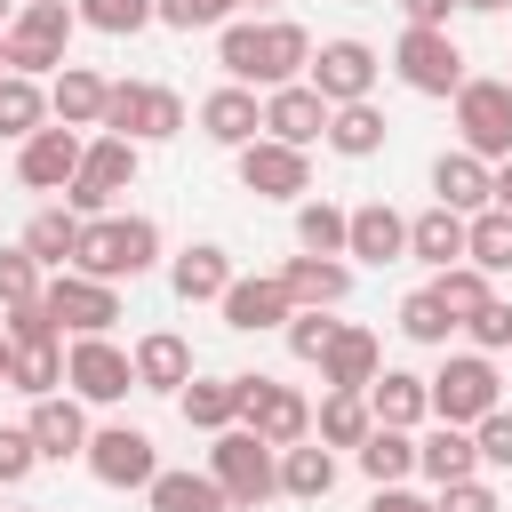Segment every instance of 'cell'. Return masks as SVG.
Segmentation results:
<instances>
[{
    "instance_id": "1",
    "label": "cell",
    "mask_w": 512,
    "mask_h": 512,
    "mask_svg": "<svg viewBox=\"0 0 512 512\" xmlns=\"http://www.w3.org/2000/svg\"><path fill=\"white\" fill-rule=\"evenodd\" d=\"M152 264H160V224H152V216H88V224H80L72 272L120 288V280H144Z\"/></svg>"
},
{
    "instance_id": "2",
    "label": "cell",
    "mask_w": 512,
    "mask_h": 512,
    "mask_svg": "<svg viewBox=\"0 0 512 512\" xmlns=\"http://www.w3.org/2000/svg\"><path fill=\"white\" fill-rule=\"evenodd\" d=\"M72 32H80V16H72V0H24L16 16H8V32H0V48H8V72H24V80H56L72 56Z\"/></svg>"
},
{
    "instance_id": "3",
    "label": "cell",
    "mask_w": 512,
    "mask_h": 512,
    "mask_svg": "<svg viewBox=\"0 0 512 512\" xmlns=\"http://www.w3.org/2000/svg\"><path fill=\"white\" fill-rule=\"evenodd\" d=\"M424 400H432V424H480L488 408H504V376L488 352H448L432 376H424Z\"/></svg>"
},
{
    "instance_id": "4",
    "label": "cell",
    "mask_w": 512,
    "mask_h": 512,
    "mask_svg": "<svg viewBox=\"0 0 512 512\" xmlns=\"http://www.w3.org/2000/svg\"><path fill=\"white\" fill-rule=\"evenodd\" d=\"M208 480L224 488L232 512H256V504L280 496V448H264L248 424H232V432H216V448H208Z\"/></svg>"
},
{
    "instance_id": "5",
    "label": "cell",
    "mask_w": 512,
    "mask_h": 512,
    "mask_svg": "<svg viewBox=\"0 0 512 512\" xmlns=\"http://www.w3.org/2000/svg\"><path fill=\"white\" fill-rule=\"evenodd\" d=\"M96 128L104 136H128V144H168V136H184V96L160 88V80H112Z\"/></svg>"
},
{
    "instance_id": "6",
    "label": "cell",
    "mask_w": 512,
    "mask_h": 512,
    "mask_svg": "<svg viewBox=\"0 0 512 512\" xmlns=\"http://www.w3.org/2000/svg\"><path fill=\"white\" fill-rule=\"evenodd\" d=\"M136 168H144V144H128V136H96L88 152H80V176L64 184V208L88 224V216H112V200L136 184Z\"/></svg>"
},
{
    "instance_id": "7",
    "label": "cell",
    "mask_w": 512,
    "mask_h": 512,
    "mask_svg": "<svg viewBox=\"0 0 512 512\" xmlns=\"http://www.w3.org/2000/svg\"><path fill=\"white\" fill-rule=\"evenodd\" d=\"M232 384H240V424H248L264 448L312 440V400H304L296 384H280V376H232Z\"/></svg>"
},
{
    "instance_id": "8",
    "label": "cell",
    "mask_w": 512,
    "mask_h": 512,
    "mask_svg": "<svg viewBox=\"0 0 512 512\" xmlns=\"http://www.w3.org/2000/svg\"><path fill=\"white\" fill-rule=\"evenodd\" d=\"M456 136H464V152L472 160H512V80H464L456 96Z\"/></svg>"
},
{
    "instance_id": "9",
    "label": "cell",
    "mask_w": 512,
    "mask_h": 512,
    "mask_svg": "<svg viewBox=\"0 0 512 512\" xmlns=\"http://www.w3.org/2000/svg\"><path fill=\"white\" fill-rule=\"evenodd\" d=\"M376 72H384V56L368 40H320L312 64H304V88L336 112V104H368L376 96Z\"/></svg>"
},
{
    "instance_id": "10",
    "label": "cell",
    "mask_w": 512,
    "mask_h": 512,
    "mask_svg": "<svg viewBox=\"0 0 512 512\" xmlns=\"http://www.w3.org/2000/svg\"><path fill=\"white\" fill-rule=\"evenodd\" d=\"M64 392L80 408H112V400L136 392V368H128V352L112 336H72L64 344Z\"/></svg>"
},
{
    "instance_id": "11",
    "label": "cell",
    "mask_w": 512,
    "mask_h": 512,
    "mask_svg": "<svg viewBox=\"0 0 512 512\" xmlns=\"http://www.w3.org/2000/svg\"><path fill=\"white\" fill-rule=\"evenodd\" d=\"M392 72H400V88H416V96H456V88L472 80L456 32H400V40H392Z\"/></svg>"
},
{
    "instance_id": "12",
    "label": "cell",
    "mask_w": 512,
    "mask_h": 512,
    "mask_svg": "<svg viewBox=\"0 0 512 512\" xmlns=\"http://www.w3.org/2000/svg\"><path fill=\"white\" fill-rule=\"evenodd\" d=\"M80 464H88L104 488H152V472H160V448H152V432H136V424H96Z\"/></svg>"
},
{
    "instance_id": "13",
    "label": "cell",
    "mask_w": 512,
    "mask_h": 512,
    "mask_svg": "<svg viewBox=\"0 0 512 512\" xmlns=\"http://www.w3.org/2000/svg\"><path fill=\"white\" fill-rule=\"evenodd\" d=\"M40 304H48V320L72 328V336H112V320H120V288H104V280H88V272H56V280L40 288Z\"/></svg>"
},
{
    "instance_id": "14",
    "label": "cell",
    "mask_w": 512,
    "mask_h": 512,
    "mask_svg": "<svg viewBox=\"0 0 512 512\" xmlns=\"http://www.w3.org/2000/svg\"><path fill=\"white\" fill-rule=\"evenodd\" d=\"M240 184L256 200H312V152L256 136V144H240Z\"/></svg>"
},
{
    "instance_id": "15",
    "label": "cell",
    "mask_w": 512,
    "mask_h": 512,
    "mask_svg": "<svg viewBox=\"0 0 512 512\" xmlns=\"http://www.w3.org/2000/svg\"><path fill=\"white\" fill-rule=\"evenodd\" d=\"M304 64H312V32L304 24H288V16H264L256 24V48H248V88H288V80H304Z\"/></svg>"
},
{
    "instance_id": "16",
    "label": "cell",
    "mask_w": 512,
    "mask_h": 512,
    "mask_svg": "<svg viewBox=\"0 0 512 512\" xmlns=\"http://www.w3.org/2000/svg\"><path fill=\"white\" fill-rule=\"evenodd\" d=\"M80 152H88V136L80 128H32L24 144H16V176L32 184V192H64L72 176H80Z\"/></svg>"
},
{
    "instance_id": "17",
    "label": "cell",
    "mask_w": 512,
    "mask_h": 512,
    "mask_svg": "<svg viewBox=\"0 0 512 512\" xmlns=\"http://www.w3.org/2000/svg\"><path fill=\"white\" fill-rule=\"evenodd\" d=\"M216 312H224V328H240V336H264V328H288V288H280V272H232V288L216 296Z\"/></svg>"
},
{
    "instance_id": "18",
    "label": "cell",
    "mask_w": 512,
    "mask_h": 512,
    "mask_svg": "<svg viewBox=\"0 0 512 512\" xmlns=\"http://www.w3.org/2000/svg\"><path fill=\"white\" fill-rule=\"evenodd\" d=\"M24 432H32L40 464H72V456H88V408H80L72 392H48V400H32Z\"/></svg>"
},
{
    "instance_id": "19",
    "label": "cell",
    "mask_w": 512,
    "mask_h": 512,
    "mask_svg": "<svg viewBox=\"0 0 512 512\" xmlns=\"http://www.w3.org/2000/svg\"><path fill=\"white\" fill-rule=\"evenodd\" d=\"M344 256H360V264H400V256H408V216H400L392 200H360V208L344 216Z\"/></svg>"
},
{
    "instance_id": "20",
    "label": "cell",
    "mask_w": 512,
    "mask_h": 512,
    "mask_svg": "<svg viewBox=\"0 0 512 512\" xmlns=\"http://www.w3.org/2000/svg\"><path fill=\"white\" fill-rule=\"evenodd\" d=\"M200 136L208 144H224V152H240V144H256L264 136V104H256V88H208L200 96Z\"/></svg>"
},
{
    "instance_id": "21",
    "label": "cell",
    "mask_w": 512,
    "mask_h": 512,
    "mask_svg": "<svg viewBox=\"0 0 512 512\" xmlns=\"http://www.w3.org/2000/svg\"><path fill=\"white\" fill-rule=\"evenodd\" d=\"M280 288H288L296 312H336L352 296V264L344 256H288L280 264Z\"/></svg>"
},
{
    "instance_id": "22",
    "label": "cell",
    "mask_w": 512,
    "mask_h": 512,
    "mask_svg": "<svg viewBox=\"0 0 512 512\" xmlns=\"http://www.w3.org/2000/svg\"><path fill=\"white\" fill-rule=\"evenodd\" d=\"M128 368H136V392H184L192 384V344L176 336V328H152V336H136L128 344Z\"/></svg>"
},
{
    "instance_id": "23",
    "label": "cell",
    "mask_w": 512,
    "mask_h": 512,
    "mask_svg": "<svg viewBox=\"0 0 512 512\" xmlns=\"http://www.w3.org/2000/svg\"><path fill=\"white\" fill-rule=\"evenodd\" d=\"M376 368H384V344H376V328H360V320H344L336 344L320 352V384H328V392H368Z\"/></svg>"
},
{
    "instance_id": "24",
    "label": "cell",
    "mask_w": 512,
    "mask_h": 512,
    "mask_svg": "<svg viewBox=\"0 0 512 512\" xmlns=\"http://www.w3.org/2000/svg\"><path fill=\"white\" fill-rule=\"evenodd\" d=\"M264 136H272V144L312 152V136H328V104H320L304 80H288V88H272V96H264Z\"/></svg>"
},
{
    "instance_id": "25",
    "label": "cell",
    "mask_w": 512,
    "mask_h": 512,
    "mask_svg": "<svg viewBox=\"0 0 512 512\" xmlns=\"http://www.w3.org/2000/svg\"><path fill=\"white\" fill-rule=\"evenodd\" d=\"M432 208H448V216H480V208H488V160H472L464 144L440 152V160H432Z\"/></svg>"
},
{
    "instance_id": "26",
    "label": "cell",
    "mask_w": 512,
    "mask_h": 512,
    "mask_svg": "<svg viewBox=\"0 0 512 512\" xmlns=\"http://www.w3.org/2000/svg\"><path fill=\"white\" fill-rule=\"evenodd\" d=\"M368 416H376V424H392V432H416V424H432L424 376H416V368H376V384H368Z\"/></svg>"
},
{
    "instance_id": "27",
    "label": "cell",
    "mask_w": 512,
    "mask_h": 512,
    "mask_svg": "<svg viewBox=\"0 0 512 512\" xmlns=\"http://www.w3.org/2000/svg\"><path fill=\"white\" fill-rule=\"evenodd\" d=\"M416 472H424L432 488L480 480V448H472V432H464V424H432V432L416 440Z\"/></svg>"
},
{
    "instance_id": "28",
    "label": "cell",
    "mask_w": 512,
    "mask_h": 512,
    "mask_svg": "<svg viewBox=\"0 0 512 512\" xmlns=\"http://www.w3.org/2000/svg\"><path fill=\"white\" fill-rule=\"evenodd\" d=\"M104 72H88V64H64L56 80H48V120L56 128H96L104 120Z\"/></svg>"
},
{
    "instance_id": "29",
    "label": "cell",
    "mask_w": 512,
    "mask_h": 512,
    "mask_svg": "<svg viewBox=\"0 0 512 512\" xmlns=\"http://www.w3.org/2000/svg\"><path fill=\"white\" fill-rule=\"evenodd\" d=\"M168 288H176V304H216V296L232 288V256H224L216 240H192V248L168 264Z\"/></svg>"
},
{
    "instance_id": "30",
    "label": "cell",
    "mask_w": 512,
    "mask_h": 512,
    "mask_svg": "<svg viewBox=\"0 0 512 512\" xmlns=\"http://www.w3.org/2000/svg\"><path fill=\"white\" fill-rule=\"evenodd\" d=\"M384 136H392V120H384V112H376V96H368V104H336L320 144H328V152H344V160H376V152H384Z\"/></svg>"
},
{
    "instance_id": "31",
    "label": "cell",
    "mask_w": 512,
    "mask_h": 512,
    "mask_svg": "<svg viewBox=\"0 0 512 512\" xmlns=\"http://www.w3.org/2000/svg\"><path fill=\"white\" fill-rule=\"evenodd\" d=\"M40 272H72V248H80V216L72 208H40L32 224H24V240H16Z\"/></svg>"
},
{
    "instance_id": "32",
    "label": "cell",
    "mask_w": 512,
    "mask_h": 512,
    "mask_svg": "<svg viewBox=\"0 0 512 512\" xmlns=\"http://www.w3.org/2000/svg\"><path fill=\"white\" fill-rule=\"evenodd\" d=\"M176 408H184L192 432H232V424H240V384H232V376H192V384L176 392Z\"/></svg>"
},
{
    "instance_id": "33",
    "label": "cell",
    "mask_w": 512,
    "mask_h": 512,
    "mask_svg": "<svg viewBox=\"0 0 512 512\" xmlns=\"http://www.w3.org/2000/svg\"><path fill=\"white\" fill-rule=\"evenodd\" d=\"M352 464H360L376 488H408V472H416V432H392V424H376V432L352 448Z\"/></svg>"
},
{
    "instance_id": "34",
    "label": "cell",
    "mask_w": 512,
    "mask_h": 512,
    "mask_svg": "<svg viewBox=\"0 0 512 512\" xmlns=\"http://www.w3.org/2000/svg\"><path fill=\"white\" fill-rule=\"evenodd\" d=\"M336 488V448H320V440H296V448H280V496H296V504H320Z\"/></svg>"
},
{
    "instance_id": "35",
    "label": "cell",
    "mask_w": 512,
    "mask_h": 512,
    "mask_svg": "<svg viewBox=\"0 0 512 512\" xmlns=\"http://www.w3.org/2000/svg\"><path fill=\"white\" fill-rule=\"evenodd\" d=\"M408 256H416V264H432V272L464 264V216H448V208L408 216Z\"/></svg>"
},
{
    "instance_id": "36",
    "label": "cell",
    "mask_w": 512,
    "mask_h": 512,
    "mask_svg": "<svg viewBox=\"0 0 512 512\" xmlns=\"http://www.w3.org/2000/svg\"><path fill=\"white\" fill-rule=\"evenodd\" d=\"M144 504H152V512H232V504H224V488H216L208 472H168V464L152 472Z\"/></svg>"
},
{
    "instance_id": "37",
    "label": "cell",
    "mask_w": 512,
    "mask_h": 512,
    "mask_svg": "<svg viewBox=\"0 0 512 512\" xmlns=\"http://www.w3.org/2000/svg\"><path fill=\"white\" fill-rule=\"evenodd\" d=\"M8 384H16L24 400L64 392V336H56V344H8Z\"/></svg>"
},
{
    "instance_id": "38",
    "label": "cell",
    "mask_w": 512,
    "mask_h": 512,
    "mask_svg": "<svg viewBox=\"0 0 512 512\" xmlns=\"http://www.w3.org/2000/svg\"><path fill=\"white\" fill-rule=\"evenodd\" d=\"M464 264L472 272H512V216L504 208H480V216H464Z\"/></svg>"
},
{
    "instance_id": "39",
    "label": "cell",
    "mask_w": 512,
    "mask_h": 512,
    "mask_svg": "<svg viewBox=\"0 0 512 512\" xmlns=\"http://www.w3.org/2000/svg\"><path fill=\"white\" fill-rule=\"evenodd\" d=\"M312 432H320V448H360V440L376 432L368 392H328V400H320V416H312Z\"/></svg>"
},
{
    "instance_id": "40",
    "label": "cell",
    "mask_w": 512,
    "mask_h": 512,
    "mask_svg": "<svg viewBox=\"0 0 512 512\" xmlns=\"http://www.w3.org/2000/svg\"><path fill=\"white\" fill-rule=\"evenodd\" d=\"M32 128H48V88L40 80H24V72H8L0 80V136H32Z\"/></svg>"
},
{
    "instance_id": "41",
    "label": "cell",
    "mask_w": 512,
    "mask_h": 512,
    "mask_svg": "<svg viewBox=\"0 0 512 512\" xmlns=\"http://www.w3.org/2000/svg\"><path fill=\"white\" fill-rule=\"evenodd\" d=\"M344 216L336 200H296V248L304 256H344Z\"/></svg>"
},
{
    "instance_id": "42",
    "label": "cell",
    "mask_w": 512,
    "mask_h": 512,
    "mask_svg": "<svg viewBox=\"0 0 512 512\" xmlns=\"http://www.w3.org/2000/svg\"><path fill=\"white\" fill-rule=\"evenodd\" d=\"M432 296H440V312L464 328V320L496 296V280H488V272H472V264H448V272H432Z\"/></svg>"
},
{
    "instance_id": "43",
    "label": "cell",
    "mask_w": 512,
    "mask_h": 512,
    "mask_svg": "<svg viewBox=\"0 0 512 512\" xmlns=\"http://www.w3.org/2000/svg\"><path fill=\"white\" fill-rule=\"evenodd\" d=\"M72 16L88 32H104V40H128V32L152 24V0H72Z\"/></svg>"
},
{
    "instance_id": "44",
    "label": "cell",
    "mask_w": 512,
    "mask_h": 512,
    "mask_svg": "<svg viewBox=\"0 0 512 512\" xmlns=\"http://www.w3.org/2000/svg\"><path fill=\"white\" fill-rule=\"evenodd\" d=\"M240 16V0H152V24L168 32H224Z\"/></svg>"
},
{
    "instance_id": "45",
    "label": "cell",
    "mask_w": 512,
    "mask_h": 512,
    "mask_svg": "<svg viewBox=\"0 0 512 512\" xmlns=\"http://www.w3.org/2000/svg\"><path fill=\"white\" fill-rule=\"evenodd\" d=\"M400 336H408V344H440V352H448V336H456V320L440 312V296H432V288H416V296L400 304Z\"/></svg>"
},
{
    "instance_id": "46",
    "label": "cell",
    "mask_w": 512,
    "mask_h": 512,
    "mask_svg": "<svg viewBox=\"0 0 512 512\" xmlns=\"http://www.w3.org/2000/svg\"><path fill=\"white\" fill-rule=\"evenodd\" d=\"M336 328H344L336 312H288V328H280V336H288V352H296V360H312V368H320V352L336 344Z\"/></svg>"
},
{
    "instance_id": "47",
    "label": "cell",
    "mask_w": 512,
    "mask_h": 512,
    "mask_svg": "<svg viewBox=\"0 0 512 512\" xmlns=\"http://www.w3.org/2000/svg\"><path fill=\"white\" fill-rule=\"evenodd\" d=\"M48 280H40V264L24 256V248H0V312H16V304H32Z\"/></svg>"
},
{
    "instance_id": "48",
    "label": "cell",
    "mask_w": 512,
    "mask_h": 512,
    "mask_svg": "<svg viewBox=\"0 0 512 512\" xmlns=\"http://www.w3.org/2000/svg\"><path fill=\"white\" fill-rule=\"evenodd\" d=\"M40 472V448H32V432L24 424H0V488H24Z\"/></svg>"
},
{
    "instance_id": "49",
    "label": "cell",
    "mask_w": 512,
    "mask_h": 512,
    "mask_svg": "<svg viewBox=\"0 0 512 512\" xmlns=\"http://www.w3.org/2000/svg\"><path fill=\"white\" fill-rule=\"evenodd\" d=\"M464 336H472V352H504V344H512V304H504V296H488V304L464 320Z\"/></svg>"
},
{
    "instance_id": "50",
    "label": "cell",
    "mask_w": 512,
    "mask_h": 512,
    "mask_svg": "<svg viewBox=\"0 0 512 512\" xmlns=\"http://www.w3.org/2000/svg\"><path fill=\"white\" fill-rule=\"evenodd\" d=\"M472 448H480V464L512 472V408H488V416L472 424Z\"/></svg>"
},
{
    "instance_id": "51",
    "label": "cell",
    "mask_w": 512,
    "mask_h": 512,
    "mask_svg": "<svg viewBox=\"0 0 512 512\" xmlns=\"http://www.w3.org/2000/svg\"><path fill=\"white\" fill-rule=\"evenodd\" d=\"M0 328H8V344H56L64 328L48 320V304L32 296V304H16V312H0Z\"/></svg>"
},
{
    "instance_id": "52",
    "label": "cell",
    "mask_w": 512,
    "mask_h": 512,
    "mask_svg": "<svg viewBox=\"0 0 512 512\" xmlns=\"http://www.w3.org/2000/svg\"><path fill=\"white\" fill-rule=\"evenodd\" d=\"M432 504H440V512H504V496H496L488 480H456V488H440Z\"/></svg>"
},
{
    "instance_id": "53",
    "label": "cell",
    "mask_w": 512,
    "mask_h": 512,
    "mask_svg": "<svg viewBox=\"0 0 512 512\" xmlns=\"http://www.w3.org/2000/svg\"><path fill=\"white\" fill-rule=\"evenodd\" d=\"M400 16H408V32H448L456 0H400Z\"/></svg>"
},
{
    "instance_id": "54",
    "label": "cell",
    "mask_w": 512,
    "mask_h": 512,
    "mask_svg": "<svg viewBox=\"0 0 512 512\" xmlns=\"http://www.w3.org/2000/svg\"><path fill=\"white\" fill-rule=\"evenodd\" d=\"M368 512H440L432 496H416V488H376L368 496Z\"/></svg>"
},
{
    "instance_id": "55",
    "label": "cell",
    "mask_w": 512,
    "mask_h": 512,
    "mask_svg": "<svg viewBox=\"0 0 512 512\" xmlns=\"http://www.w3.org/2000/svg\"><path fill=\"white\" fill-rule=\"evenodd\" d=\"M488 208H504V216H512V160H496V168H488Z\"/></svg>"
},
{
    "instance_id": "56",
    "label": "cell",
    "mask_w": 512,
    "mask_h": 512,
    "mask_svg": "<svg viewBox=\"0 0 512 512\" xmlns=\"http://www.w3.org/2000/svg\"><path fill=\"white\" fill-rule=\"evenodd\" d=\"M456 8H464V16H504L512 0H456Z\"/></svg>"
},
{
    "instance_id": "57",
    "label": "cell",
    "mask_w": 512,
    "mask_h": 512,
    "mask_svg": "<svg viewBox=\"0 0 512 512\" xmlns=\"http://www.w3.org/2000/svg\"><path fill=\"white\" fill-rule=\"evenodd\" d=\"M0 384H8V328H0Z\"/></svg>"
},
{
    "instance_id": "58",
    "label": "cell",
    "mask_w": 512,
    "mask_h": 512,
    "mask_svg": "<svg viewBox=\"0 0 512 512\" xmlns=\"http://www.w3.org/2000/svg\"><path fill=\"white\" fill-rule=\"evenodd\" d=\"M8 16H16V0H0V32H8Z\"/></svg>"
},
{
    "instance_id": "59",
    "label": "cell",
    "mask_w": 512,
    "mask_h": 512,
    "mask_svg": "<svg viewBox=\"0 0 512 512\" xmlns=\"http://www.w3.org/2000/svg\"><path fill=\"white\" fill-rule=\"evenodd\" d=\"M0 80H8V48H0Z\"/></svg>"
},
{
    "instance_id": "60",
    "label": "cell",
    "mask_w": 512,
    "mask_h": 512,
    "mask_svg": "<svg viewBox=\"0 0 512 512\" xmlns=\"http://www.w3.org/2000/svg\"><path fill=\"white\" fill-rule=\"evenodd\" d=\"M256 8H272V0H256Z\"/></svg>"
},
{
    "instance_id": "61",
    "label": "cell",
    "mask_w": 512,
    "mask_h": 512,
    "mask_svg": "<svg viewBox=\"0 0 512 512\" xmlns=\"http://www.w3.org/2000/svg\"><path fill=\"white\" fill-rule=\"evenodd\" d=\"M16 512H32V504H16Z\"/></svg>"
},
{
    "instance_id": "62",
    "label": "cell",
    "mask_w": 512,
    "mask_h": 512,
    "mask_svg": "<svg viewBox=\"0 0 512 512\" xmlns=\"http://www.w3.org/2000/svg\"><path fill=\"white\" fill-rule=\"evenodd\" d=\"M16 8H24V0H16Z\"/></svg>"
}]
</instances>
